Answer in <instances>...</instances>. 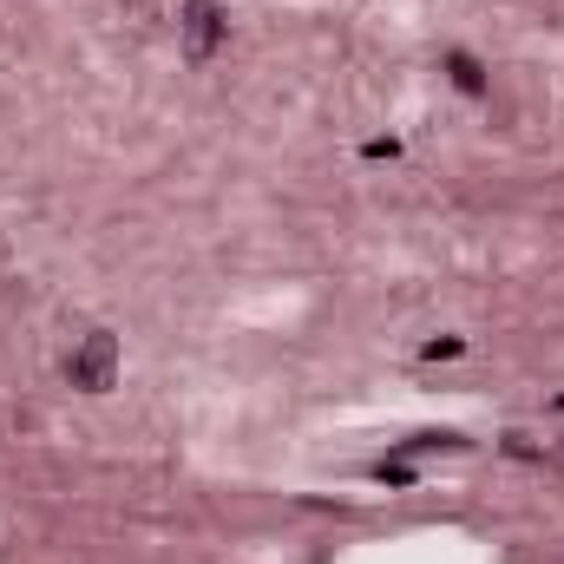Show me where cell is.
<instances>
[{
    "label": "cell",
    "instance_id": "obj_3",
    "mask_svg": "<svg viewBox=\"0 0 564 564\" xmlns=\"http://www.w3.org/2000/svg\"><path fill=\"white\" fill-rule=\"evenodd\" d=\"M453 86H459V93H486V73H479L466 53H453Z\"/></svg>",
    "mask_w": 564,
    "mask_h": 564
},
{
    "label": "cell",
    "instance_id": "obj_1",
    "mask_svg": "<svg viewBox=\"0 0 564 564\" xmlns=\"http://www.w3.org/2000/svg\"><path fill=\"white\" fill-rule=\"evenodd\" d=\"M66 381H73L79 394H106V388L119 381V335H112V328H86L79 348L66 355Z\"/></svg>",
    "mask_w": 564,
    "mask_h": 564
},
{
    "label": "cell",
    "instance_id": "obj_2",
    "mask_svg": "<svg viewBox=\"0 0 564 564\" xmlns=\"http://www.w3.org/2000/svg\"><path fill=\"white\" fill-rule=\"evenodd\" d=\"M224 33H230V13L217 0H184V53L191 59H210Z\"/></svg>",
    "mask_w": 564,
    "mask_h": 564
}]
</instances>
